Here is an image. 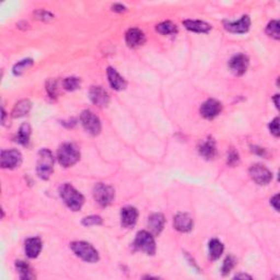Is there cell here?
Segmentation results:
<instances>
[{
    "mask_svg": "<svg viewBox=\"0 0 280 280\" xmlns=\"http://www.w3.org/2000/svg\"><path fill=\"white\" fill-rule=\"evenodd\" d=\"M61 197L65 205L72 211H79L84 204L83 195L78 192L71 184L65 183L61 187Z\"/></svg>",
    "mask_w": 280,
    "mask_h": 280,
    "instance_id": "1",
    "label": "cell"
},
{
    "mask_svg": "<svg viewBox=\"0 0 280 280\" xmlns=\"http://www.w3.org/2000/svg\"><path fill=\"white\" fill-rule=\"evenodd\" d=\"M37 163H36V173L41 179L46 181L54 172V157L49 149L43 148L37 153Z\"/></svg>",
    "mask_w": 280,
    "mask_h": 280,
    "instance_id": "2",
    "label": "cell"
},
{
    "mask_svg": "<svg viewBox=\"0 0 280 280\" xmlns=\"http://www.w3.org/2000/svg\"><path fill=\"white\" fill-rule=\"evenodd\" d=\"M58 162L64 168H70L80 160V150L74 143L65 142L57 150Z\"/></svg>",
    "mask_w": 280,
    "mask_h": 280,
    "instance_id": "3",
    "label": "cell"
},
{
    "mask_svg": "<svg viewBox=\"0 0 280 280\" xmlns=\"http://www.w3.org/2000/svg\"><path fill=\"white\" fill-rule=\"evenodd\" d=\"M70 248L71 251L76 254V256L81 258L83 262L87 263H97L100 256L99 252L88 242L84 241H74L70 243Z\"/></svg>",
    "mask_w": 280,
    "mask_h": 280,
    "instance_id": "4",
    "label": "cell"
},
{
    "mask_svg": "<svg viewBox=\"0 0 280 280\" xmlns=\"http://www.w3.org/2000/svg\"><path fill=\"white\" fill-rule=\"evenodd\" d=\"M93 197L99 206L107 207L114 201L115 191L111 185L98 183L93 187Z\"/></svg>",
    "mask_w": 280,
    "mask_h": 280,
    "instance_id": "5",
    "label": "cell"
},
{
    "mask_svg": "<svg viewBox=\"0 0 280 280\" xmlns=\"http://www.w3.org/2000/svg\"><path fill=\"white\" fill-rule=\"evenodd\" d=\"M134 244L139 251L146 253L147 255H151L152 256V255L156 254L157 245L152 233L148 231H139L136 238H135Z\"/></svg>",
    "mask_w": 280,
    "mask_h": 280,
    "instance_id": "6",
    "label": "cell"
},
{
    "mask_svg": "<svg viewBox=\"0 0 280 280\" xmlns=\"http://www.w3.org/2000/svg\"><path fill=\"white\" fill-rule=\"evenodd\" d=\"M80 122L86 132L92 136H98L102 131V124L100 118L93 112L86 109L80 115Z\"/></svg>",
    "mask_w": 280,
    "mask_h": 280,
    "instance_id": "7",
    "label": "cell"
},
{
    "mask_svg": "<svg viewBox=\"0 0 280 280\" xmlns=\"http://www.w3.org/2000/svg\"><path fill=\"white\" fill-rule=\"evenodd\" d=\"M22 163V154L18 149L2 150L0 153V167L2 169L13 170Z\"/></svg>",
    "mask_w": 280,
    "mask_h": 280,
    "instance_id": "8",
    "label": "cell"
},
{
    "mask_svg": "<svg viewBox=\"0 0 280 280\" xmlns=\"http://www.w3.org/2000/svg\"><path fill=\"white\" fill-rule=\"evenodd\" d=\"M248 174L257 185H267L273 181V173L263 164H253L248 170Z\"/></svg>",
    "mask_w": 280,
    "mask_h": 280,
    "instance_id": "9",
    "label": "cell"
},
{
    "mask_svg": "<svg viewBox=\"0 0 280 280\" xmlns=\"http://www.w3.org/2000/svg\"><path fill=\"white\" fill-rule=\"evenodd\" d=\"M199 112H201V115L204 118L213 119L216 118L218 115L221 114L222 104L216 99H208L207 101H205L202 104Z\"/></svg>",
    "mask_w": 280,
    "mask_h": 280,
    "instance_id": "10",
    "label": "cell"
},
{
    "mask_svg": "<svg viewBox=\"0 0 280 280\" xmlns=\"http://www.w3.org/2000/svg\"><path fill=\"white\" fill-rule=\"evenodd\" d=\"M223 27L230 33L236 34H244L248 32L251 28V18L248 16H243L238 21H230V20H224Z\"/></svg>",
    "mask_w": 280,
    "mask_h": 280,
    "instance_id": "11",
    "label": "cell"
},
{
    "mask_svg": "<svg viewBox=\"0 0 280 280\" xmlns=\"http://www.w3.org/2000/svg\"><path fill=\"white\" fill-rule=\"evenodd\" d=\"M249 65V59L244 54H238L230 59L229 62V68L231 72L236 76H243L246 72Z\"/></svg>",
    "mask_w": 280,
    "mask_h": 280,
    "instance_id": "12",
    "label": "cell"
},
{
    "mask_svg": "<svg viewBox=\"0 0 280 280\" xmlns=\"http://www.w3.org/2000/svg\"><path fill=\"white\" fill-rule=\"evenodd\" d=\"M89 98L93 104H96L99 107H106L109 104V94L105 89L100 86L91 87L89 91Z\"/></svg>",
    "mask_w": 280,
    "mask_h": 280,
    "instance_id": "13",
    "label": "cell"
},
{
    "mask_svg": "<svg viewBox=\"0 0 280 280\" xmlns=\"http://www.w3.org/2000/svg\"><path fill=\"white\" fill-rule=\"evenodd\" d=\"M198 152L201 156L206 160H213L217 157L218 150H217V143L216 140L212 137H208L207 139L203 140L198 144Z\"/></svg>",
    "mask_w": 280,
    "mask_h": 280,
    "instance_id": "14",
    "label": "cell"
},
{
    "mask_svg": "<svg viewBox=\"0 0 280 280\" xmlns=\"http://www.w3.org/2000/svg\"><path fill=\"white\" fill-rule=\"evenodd\" d=\"M125 41H126L128 47L137 48L146 42V35L140 29L131 28L127 30L126 34H125Z\"/></svg>",
    "mask_w": 280,
    "mask_h": 280,
    "instance_id": "15",
    "label": "cell"
},
{
    "mask_svg": "<svg viewBox=\"0 0 280 280\" xmlns=\"http://www.w3.org/2000/svg\"><path fill=\"white\" fill-rule=\"evenodd\" d=\"M173 226L174 229L177 230L178 232L187 233L189 231H192V229L194 227V220L188 213L178 212L174 216Z\"/></svg>",
    "mask_w": 280,
    "mask_h": 280,
    "instance_id": "16",
    "label": "cell"
},
{
    "mask_svg": "<svg viewBox=\"0 0 280 280\" xmlns=\"http://www.w3.org/2000/svg\"><path fill=\"white\" fill-rule=\"evenodd\" d=\"M139 212L137 208L126 206L121 209V223L124 228L132 229L137 223Z\"/></svg>",
    "mask_w": 280,
    "mask_h": 280,
    "instance_id": "17",
    "label": "cell"
},
{
    "mask_svg": "<svg viewBox=\"0 0 280 280\" xmlns=\"http://www.w3.org/2000/svg\"><path fill=\"white\" fill-rule=\"evenodd\" d=\"M106 76L109 86L115 91H123V90L127 88V81L117 72V70L115 68L108 67L106 70Z\"/></svg>",
    "mask_w": 280,
    "mask_h": 280,
    "instance_id": "18",
    "label": "cell"
},
{
    "mask_svg": "<svg viewBox=\"0 0 280 280\" xmlns=\"http://www.w3.org/2000/svg\"><path fill=\"white\" fill-rule=\"evenodd\" d=\"M147 223L150 233H152L153 236H159L163 231L164 226H166V217L160 212L152 213L148 217Z\"/></svg>",
    "mask_w": 280,
    "mask_h": 280,
    "instance_id": "19",
    "label": "cell"
},
{
    "mask_svg": "<svg viewBox=\"0 0 280 280\" xmlns=\"http://www.w3.org/2000/svg\"><path fill=\"white\" fill-rule=\"evenodd\" d=\"M42 240L37 237H34L27 240L26 245H24V251H26V254L29 258H36L39 253L42 252Z\"/></svg>",
    "mask_w": 280,
    "mask_h": 280,
    "instance_id": "20",
    "label": "cell"
},
{
    "mask_svg": "<svg viewBox=\"0 0 280 280\" xmlns=\"http://www.w3.org/2000/svg\"><path fill=\"white\" fill-rule=\"evenodd\" d=\"M183 26L185 29L195 33H209L211 31V26L201 20H184Z\"/></svg>",
    "mask_w": 280,
    "mask_h": 280,
    "instance_id": "21",
    "label": "cell"
},
{
    "mask_svg": "<svg viewBox=\"0 0 280 280\" xmlns=\"http://www.w3.org/2000/svg\"><path fill=\"white\" fill-rule=\"evenodd\" d=\"M31 107H32V103L30 100L28 99L20 100V101L14 104L11 112V116L13 118H20L26 116V115H28L29 112L31 111Z\"/></svg>",
    "mask_w": 280,
    "mask_h": 280,
    "instance_id": "22",
    "label": "cell"
},
{
    "mask_svg": "<svg viewBox=\"0 0 280 280\" xmlns=\"http://www.w3.org/2000/svg\"><path fill=\"white\" fill-rule=\"evenodd\" d=\"M16 269L19 275V278L22 280H32L36 278L35 274L33 273L32 267L24 261H17L16 262Z\"/></svg>",
    "mask_w": 280,
    "mask_h": 280,
    "instance_id": "23",
    "label": "cell"
},
{
    "mask_svg": "<svg viewBox=\"0 0 280 280\" xmlns=\"http://www.w3.org/2000/svg\"><path fill=\"white\" fill-rule=\"evenodd\" d=\"M208 248H209V257L211 258L212 261H216V259L220 258V256H221L224 251V246L222 242L219 241L218 239L210 240L208 244Z\"/></svg>",
    "mask_w": 280,
    "mask_h": 280,
    "instance_id": "24",
    "label": "cell"
},
{
    "mask_svg": "<svg viewBox=\"0 0 280 280\" xmlns=\"http://www.w3.org/2000/svg\"><path fill=\"white\" fill-rule=\"evenodd\" d=\"M31 126L28 123H23L18 132L16 137V141L22 146H28L30 141V137H31Z\"/></svg>",
    "mask_w": 280,
    "mask_h": 280,
    "instance_id": "25",
    "label": "cell"
},
{
    "mask_svg": "<svg viewBox=\"0 0 280 280\" xmlns=\"http://www.w3.org/2000/svg\"><path fill=\"white\" fill-rule=\"evenodd\" d=\"M33 59L31 58H27V59H22V61L18 62L16 65H14L12 68V72L14 76H22V74L27 71L28 69L31 68L33 66Z\"/></svg>",
    "mask_w": 280,
    "mask_h": 280,
    "instance_id": "26",
    "label": "cell"
},
{
    "mask_svg": "<svg viewBox=\"0 0 280 280\" xmlns=\"http://www.w3.org/2000/svg\"><path fill=\"white\" fill-rule=\"evenodd\" d=\"M156 31L162 35H171L177 33V27L172 21H164L156 27Z\"/></svg>",
    "mask_w": 280,
    "mask_h": 280,
    "instance_id": "27",
    "label": "cell"
},
{
    "mask_svg": "<svg viewBox=\"0 0 280 280\" xmlns=\"http://www.w3.org/2000/svg\"><path fill=\"white\" fill-rule=\"evenodd\" d=\"M265 32H266L268 36L276 39V41H279L280 39V24H279L278 20H272V21L267 24Z\"/></svg>",
    "mask_w": 280,
    "mask_h": 280,
    "instance_id": "28",
    "label": "cell"
},
{
    "mask_svg": "<svg viewBox=\"0 0 280 280\" xmlns=\"http://www.w3.org/2000/svg\"><path fill=\"white\" fill-rule=\"evenodd\" d=\"M81 86V79L78 77H68L63 81V87L67 91H76Z\"/></svg>",
    "mask_w": 280,
    "mask_h": 280,
    "instance_id": "29",
    "label": "cell"
},
{
    "mask_svg": "<svg viewBox=\"0 0 280 280\" xmlns=\"http://www.w3.org/2000/svg\"><path fill=\"white\" fill-rule=\"evenodd\" d=\"M237 264V259L234 258L232 255H229L228 257H226L224 259V262L222 264V267H221V273H222V276H228V275L231 273L232 269L234 268Z\"/></svg>",
    "mask_w": 280,
    "mask_h": 280,
    "instance_id": "30",
    "label": "cell"
},
{
    "mask_svg": "<svg viewBox=\"0 0 280 280\" xmlns=\"http://www.w3.org/2000/svg\"><path fill=\"white\" fill-rule=\"evenodd\" d=\"M82 226L84 227H92V226H100V224L103 223L102 217L98 216V214H92V216L84 217L82 219Z\"/></svg>",
    "mask_w": 280,
    "mask_h": 280,
    "instance_id": "31",
    "label": "cell"
},
{
    "mask_svg": "<svg viewBox=\"0 0 280 280\" xmlns=\"http://www.w3.org/2000/svg\"><path fill=\"white\" fill-rule=\"evenodd\" d=\"M34 16L36 17V19L39 20V21H44V22L49 21V20L54 19V14L46 11V10H44V9H41V10H37V11H35Z\"/></svg>",
    "mask_w": 280,
    "mask_h": 280,
    "instance_id": "32",
    "label": "cell"
},
{
    "mask_svg": "<svg viewBox=\"0 0 280 280\" xmlns=\"http://www.w3.org/2000/svg\"><path fill=\"white\" fill-rule=\"evenodd\" d=\"M240 162V156L238 151H236L234 149L230 150V152L228 153V158H227V163L229 164L230 167H236L238 166Z\"/></svg>",
    "mask_w": 280,
    "mask_h": 280,
    "instance_id": "33",
    "label": "cell"
},
{
    "mask_svg": "<svg viewBox=\"0 0 280 280\" xmlns=\"http://www.w3.org/2000/svg\"><path fill=\"white\" fill-rule=\"evenodd\" d=\"M46 90H47V93L48 96L51 97L52 99L56 98L57 97V82L56 80H48L46 82Z\"/></svg>",
    "mask_w": 280,
    "mask_h": 280,
    "instance_id": "34",
    "label": "cell"
},
{
    "mask_svg": "<svg viewBox=\"0 0 280 280\" xmlns=\"http://www.w3.org/2000/svg\"><path fill=\"white\" fill-rule=\"evenodd\" d=\"M269 131H271V134L273 136H275L276 138L279 137L280 132H279V117H275L273 121L269 123Z\"/></svg>",
    "mask_w": 280,
    "mask_h": 280,
    "instance_id": "35",
    "label": "cell"
},
{
    "mask_svg": "<svg viewBox=\"0 0 280 280\" xmlns=\"http://www.w3.org/2000/svg\"><path fill=\"white\" fill-rule=\"evenodd\" d=\"M112 10L114 12H117V13H123L127 10V8L124 6L122 3H115L112 6Z\"/></svg>",
    "mask_w": 280,
    "mask_h": 280,
    "instance_id": "36",
    "label": "cell"
},
{
    "mask_svg": "<svg viewBox=\"0 0 280 280\" xmlns=\"http://www.w3.org/2000/svg\"><path fill=\"white\" fill-rule=\"evenodd\" d=\"M271 205L274 207V209L276 210V211H279V195L278 194H276L274 197H272Z\"/></svg>",
    "mask_w": 280,
    "mask_h": 280,
    "instance_id": "37",
    "label": "cell"
},
{
    "mask_svg": "<svg viewBox=\"0 0 280 280\" xmlns=\"http://www.w3.org/2000/svg\"><path fill=\"white\" fill-rule=\"evenodd\" d=\"M252 152L254 153H256V154H259V156H266V149H264V148H261V147H256V146H252Z\"/></svg>",
    "mask_w": 280,
    "mask_h": 280,
    "instance_id": "38",
    "label": "cell"
},
{
    "mask_svg": "<svg viewBox=\"0 0 280 280\" xmlns=\"http://www.w3.org/2000/svg\"><path fill=\"white\" fill-rule=\"evenodd\" d=\"M234 279H252V276L247 274H238L234 276Z\"/></svg>",
    "mask_w": 280,
    "mask_h": 280,
    "instance_id": "39",
    "label": "cell"
},
{
    "mask_svg": "<svg viewBox=\"0 0 280 280\" xmlns=\"http://www.w3.org/2000/svg\"><path fill=\"white\" fill-rule=\"evenodd\" d=\"M273 101H274L275 105H276V108L278 109L279 108V94H276V96L273 98Z\"/></svg>",
    "mask_w": 280,
    "mask_h": 280,
    "instance_id": "40",
    "label": "cell"
},
{
    "mask_svg": "<svg viewBox=\"0 0 280 280\" xmlns=\"http://www.w3.org/2000/svg\"><path fill=\"white\" fill-rule=\"evenodd\" d=\"M6 117H7V113H6V111H4V109L2 108V117H1V123H2V125L6 124Z\"/></svg>",
    "mask_w": 280,
    "mask_h": 280,
    "instance_id": "41",
    "label": "cell"
}]
</instances>
